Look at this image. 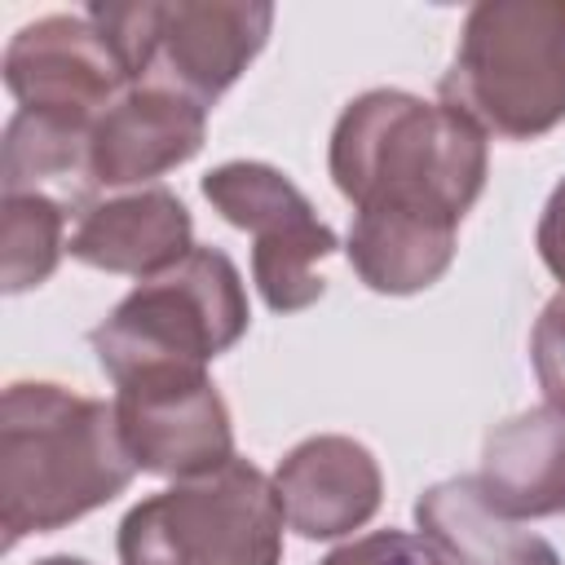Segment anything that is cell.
I'll use <instances>...</instances> for the list:
<instances>
[{"mask_svg":"<svg viewBox=\"0 0 565 565\" xmlns=\"http://www.w3.org/2000/svg\"><path fill=\"white\" fill-rule=\"evenodd\" d=\"M327 168L358 221L459 234L486 190L490 150L486 132L446 102L371 88L340 110Z\"/></svg>","mask_w":565,"mask_h":565,"instance_id":"obj_1","label":"cell"},{"mask_svg":"<svg viewBox=\"0 0 565 565\" xmlns=\"http://www.w3.org/2000/svg\"><path fill=\"white\" fill-rule=\"evenodd\" d=\"M137 463L115 402L57 380H13L0 397V525L4 547L53 534L128 490Z\"/></svg>","mask_w":565,"mask_h":565,"instance_id":"obj_2","label":"cell"},{"mask_svg":"<svg viewBox=\"0 0 565 565\" xmlns=\"http://www.w3.org/2000/svg\"><path fill=\"white\" fill-rule=\"evenodd\" d=\"M437 97L486 137L539 141L565 124V0H481Z\"/></svg>","mask_w":565,"mask_h":565,"instance_id":"obj_3","label":"cell"},{"mask_svg":"<svg viewBox=\"0 0 565 565\" xmlns=\"http://www.w3.org/2000/svg\"><path fill=\"white\" fill-rule=\"evenodd\" d=\"M252 309L238 265L221 247H194L172 269L137 282L93 331L97 366L119 384L150 366L207 371L247 335Z\"/></svg>","mask_w":565,"mask_h":565,"instance_id":"obj_4","label":"cell"},{"mask_svg":"<svg viewBox=\"0 0 565 565\" xmlns=\"http://www.w3.org/2000/svg\"><path fill=\"white\" fill-rule=\"evenodd\" d=\"M84 13L115 44L137 88H163L203 110L221 102L274 31L265 0H97Z\"/></svg>","mask_w":565,"mask_h":565,"instance_id":"obj_5","label":"cell"},{"mask_svg":"<svg viewBox=\"0 0 565 565\" xmlns=\"http://www.w3.org/2000/svg\"><path fill=\"white\" fill-rule=\"evenodd\" d=\"M282 503L274 477L247 459L177 481L119 521V565H282Z\"/></svg>","mask_w":565,"mask_h":565,"instance_id":"obj_6","label":"cell"},{"mask_svg":"<svg viewBox=\"0 0 565 565\" xmlns=\"http://www.w3.org/2000/svg\"><path fill=\"white\" fill-rule=\"evenodd\" d=\"M199 185L234 230L256 238L252 282L274 313H300L322 300L327 278L318 274V260H327L340 243L291 177L260 159H230L203 172Z\"/></svg>","mask_w":565,"mask_h":565,"instance_id":"obj_7","label":"cell"},{"mask_svg":"<svg viewBox=\"0 0 565 565\" xmlns=\"http://www.w3.org/2000/svg\"><path fill=\"white\" fill-rule=\"evenodd\" d=\"M115 388L119 433L137 472L190 481L234 459V419L207 371L150 366Z\"/></svg>","mask_w":565,"mask_h":565,"instance_id":"obj_8","label":"cell"},{"mask_svg":"<svg viewBox=\"0 0 565 565\" xmlns=\"http://www.w3.org/2000/svg\"><path fill=\"white\" fill-rule=\"evenodd\" d=\"M4 88L18 110L97 124L128 88V66L88 13H49L26 22L4 49Z\"/></svg>","mask_w":565,"mask_h":565,"instance_id":"obj_9","label":"cell"},{"mask_svg":"<svg viewBox=\"0 0 565 565\" xmlns=\"http://www.w3.org/2000/svg\"><path fill=\"white\" fill-rule=\"evenodd\" d=\"M274 490L300 539H344L380 512L384 472L362 441L318 433L278 459Z\"/></svg>","mask_w":565,"mask_h":565,"instance_id":"obj_10","label":"cell"},{"mask_svg":"<svg viewBox=\"0 0 565 565\" xmlns=\"http://www.w3.org/2000/svg\"><path fill=\"white\" fill-rule=\"evenodd\" d=\"M207 110L163 93V88H128L88 137V172L97 190H141L154 177L190 163L203 150Z\"/></svg>","mask_w":565,"mask_h":565,"instance_id":"obj_11","label":"cell"},{"mask_svg":"<svg viewBox=\"0 0 565 565\" xmlns=\"http://www.w3.org/2000/svg\"><path fill=\"white\" fill-rule=\"evenodd\" d=\"M66 252L102 274L154 278L194 252L190 207L168 185H141L110 199H93L71 230Z\"/></svg>","mask_w":565,"mask_h":565,"instance_id":"obj_12","label":"cell"},{"mask_svg":"<svg viewBox=\"0 0 565 565\" xmlns=\"http://www.w3.org/2000/svg\"><path fill=\"white\" fill-rule=\"evenodd\" d=\"M415 525L437 565H561V552L499 512L477 477H446L415 499Z\"/></svg>","mask_w":565,"mask_h":565,"instance_id":"obj_13","label":"cell"},{"mask_svg":"<svg viewBox=\"0 0 565 565\" xmlns=\"http://www.w3.org/2000/svg\"><path fill=\"white\" fill-rule=\"evenodd\" d=\"M481 490L516 521L565 512V402H539L503 419L481 446Z\"/></svg>","mask_w":565,"mask_h":565,"instance_id":"obj_14","label":"cell"},{"mask_svg":"<svg viewBox=\"0 0 565 565\" xmlns=\"http://www.w3.org/2000/svg\"><path fill=\"white\" fill-rule=\"evenodd\" d=\"M88 137H93L88 124L18 110L4 124V150H0L4 194H49L62 207L84 212L97 194L88 172Z\"/></svg>","mask_w":565,"mask_h":565,"instance_id":"obj_15","label":"cell"},{"mask_svg":"<svg viewBox=\"0 0 565 565\" xmlns=\"http://www.w3.org/2000/svg\"><path fill=\"white\" fill-rule=\"evenodd\" d=\"M66 207L49 194H4L0 203V287L4 296H22L31 287H40L66 243Z\"/></svg>","mask_w":565,"mask_h":565,"instance_id":"obj_16","label":"cell"},{"mask_svg":"<svg viewBox=\"0 0 565 565\" xmlns=\"http://www.w3.org/2000/svg\"><path fill=\"white\" fill-rule=\"evenodd\" d=\"M530 362L539 375V388L547 402H565V291H556L534 331H530Z\"/></svg>","mask_w":565,"mask_h":565,"instance_id":"obj_17","label":"cell"},{"mask_svg":"<svg viewBox=\"0 0 565 565\" xmlns=\"http://www.w3.org/2000/svg\"><path fill=\"white\" fill-rule=\"evenodd\" d=\"M318 565H437V561L424 547V539L406 530H371L353 543H340Z\"/></svg>","mask_w":565,"mask_h":565,"instance_id":"obj_18","label":"cell"},{"mask_svg":"<svg viewBox=\"0 0 565 565\" xmlns=\"http://www.w3.org/2000/svg\"><path fill=\"white\" fill-rule=\"evenodd\" d=\"M539 256L552 269V278H561V291H565V177L556 181V190L543 203V216H539Z\"/></svg>","mask_w":565,"mask_h":565,"instance_id":"obj_19","label":"cell"},{"mask_svg":"<svg viewBox=\"0 0 565 565\" xmlns=\"http://www.w3.org/2000/svg\"><path fill=\"white\" fill-rule=\"evenodd\" d=\"M35 565H88V561H79V556H44Z\"/></svg>","mask_w":565,"mask_h":565,"instance_id":"obj_20","label":"cell"}]
</instances>
